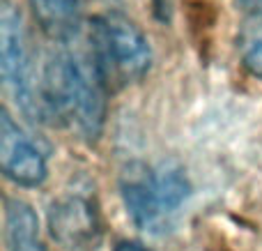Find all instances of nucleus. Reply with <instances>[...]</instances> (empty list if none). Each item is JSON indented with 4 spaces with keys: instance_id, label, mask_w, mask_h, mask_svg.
I'll return each mask as SVG.
<instances>
[{
    "instance_id": "423d86ee",
    "label": "nucleus",
    "mask_w": 262,
    "mask_h": 251,
    "mask_svg": "<svg viewBox=\"0 0 262 251\" xmlns=\"http://www.w3.org/2000/svg\"><path fill=\"white\" fill-rule=\"evenodd\" d=\"M0 171L16 187H39L49 175V159L7 109L0 111Z\"/></svg>"
},
{
    "instance_id": "9d476101",
    "label": "nucleus",
    "mask_w": 262,
    "mask_h": 251,
    "mask_svg": "<svg viewBox=\"0 0 262 251\" xmlns=\"http://www.w3.org/2000/svg\"><path fill=\"white\" fill-rule=\"evenodd\" d=\"M152 9H154V16H157L159 21L168 23L172 16V0H152Z\"/></svg>"
},
{
    "instance_id": "39448f33",
    "label": "nucleus",
    "mask_w": 262,
    "mask_h": 251,
    "mask_svg": "<svg viewBox=\"0 0 262 251\" xmlns=\"http://www.w3.org/2000/svg\"><path fill=\"white\" fill-rule=\"evenodd\" d=\"M49 233L64 251H97L104 242V224L97 203L85 194H62L49 207Z\"/></svg>"
},
{
    "instance_id": "9b49d317",
    "label": "nucleus",
    "mask_w": 262,
    "mask_h": 251,
    "mask_svg": "<svg viewBox=\"0 0 262 251\" xmlns=\"http://www.w3.org/2000/svg\"><path fill=\"white\" fill-rule=\"evenodd\" d=\"M113 251H149V249L143 247L140 242H136V240H120L113 247Z\"/></svg>"
},
{
    "instance_id": "f03ea898",
    "label": "nucleus",
    "mask_w": 262,
    "mask_h": 251,
    "mask_svg": "<svg viewBox=\"0 0 262 251\" xmlns=\"http://www.w3.org/2000/svg\"><path fill=\"white\" fill-rule=\"evenodd\" d=\"M127 215L145 233H166L191 196V182L175 164H134L120 180Z\"/></svg>"
},
{
    "instance_id": "0eeeda50",
    "label": "nucleus",
    "mask_w": 262,
    "mask_h": 251,
    "mask_svg": "<svg viewBox=\"0 0 262 251\" xmlns=\"http://www.w3.org/2000/svg\"><path fill=\"white\" fill-rule=\"evenodd\" d=\"M41 32L55 44L76 41L83 28L81 0H28Z\"/></svg>"
},
{
    "instance_id": "f257e3e1",
    "label": "nucleus",
    "mask_w": 262,
    "mask_h": 251,
    "mask_svg": "<svg viewBox=\"0 0 262 251\" xmlns=\"http://www.w3.org/2000/svg\"><path fill=\"white\" fill-rule=\"evenodd\" d=\"M39 90L44 120L51 118L88 143H95L101 136L108 86L90 51L76 49L72 41L58 44L41 65Z\"/></svg>"
},
{
    "instance_id": "20e7f679",
    "label": "nucleus",
    "mask_w": 262,
    "mask_h": 251,
    "mask_svg": "<svg viewBox=\"0 0 262 251\" xmlns=\"http://www.w3.org/2000/svg\"><path fill=\"white\" fill-rule=\"evenodd\" d=\"M0 78L7 97L28 120H44L41 69L37 72L26 21L12 0L0 3Z\"/></svg>"
},
{
    "instance_id": "1a4fd4ad",
    "label": "nucleus",
    "mask_w": 262,
    "mask_h": 251,
    "mask_svg": "<svg viewBox=\"0 0 262 251\" xmlns=\"http://www.w3.org/2000/svg\"><path fill=\"white\" fill-rule=\"evenodd\" d=\"M237 49L244 69L262 81V14H246L237 37Z\"/></svg>"
},
{
    "instance_id": "f8f14e48",
    "label": "nucleus",
    "mask_w": 262,
    "mask_h": 251,
    "mask_svg": "<svg viewBox=\"0 0 262 251\" xmlns=\"http://www.w3.org/2000/svg\"><path fill=\"white\" fill-rule=\"evenodd\" d=\"M244 14H262V0H239Z\"/></svg>"
},
{
    "instance_id": "7ed1b4c3",
    "label": "nucleus",
    "mask_w": 262,
    "mask_h": 251,
    "mask_svg": "<svg viewBox=\"0 0 262 251\" xmlns=\"http://www.w3.org/2000/svg\"><path fill=\"white\" fill-rule=\"evenodd\" d=\"M90 55L108 90L134 86L152 67V46L145 32L122 12H104L90 23Z\"/></svg>"
},
{
    "instance_id": "6e6552de",
    "label": "nucleus",
    "mask_w": 262,
    "mask_h": 251,
    "mask_svg": "<svg viewBox=\"0 0 262 251\" xmlns=\"http://www.w3.org/2000/svg\"><path fill=\"white\" fill-rule=\"evenodd\" d=\"M3 240L7 251H46L41 240L39 217L30 203L5 196L3 201Z\"/></svg>"
}]
</instances>
